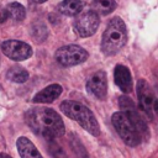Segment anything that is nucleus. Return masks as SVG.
I'll use <instances>...</instances> for the list:
<instances>
[{
    "label": "nucleus",
    "instance_id": "f257e3e1",
    "mask_svg": "<svg viewBox=\"0 0 158 158\" xmlns=\"http://www.w3.org/2000/svg\"><path fill=\"white\" fill-rule=\"evenodd\" d=\"M25 120L31 130L48 139L64 135V123L60 116L49 107H33L25 115Z\"/></svg>",
    "mask_w": 158,
    "mask_h": 158
},
{
    "label": "nucleus",
    "instance_id": "f03ea898",
    "mask_svg": "<svg viewBox=\"0 0 158 158\" xmlns=\"http://www.w3.org/2000/svg\"><path fill=\"white\" fill-rule=\"evenodd\" d=\"M60 111L68 116L69 118L79 122V125L91 133L93 136H99L100 135V127L99 123L94 116V114L83 104L73 100H65L60 104Z\"/></svg>",
    "mask_w": 158,
    "mask_h": 158
},
{
    "label": "nucleus",
    "instance_id": "7ed1b4c3",
    "mask_svg": "<svg viewBox=\"0 0 158 158\" xmlns=\"http://www.w3.org/2000/svg\"><path fill=\"white\" fill-rule=\"evenodd\" d=\"M127 41V30L120 17H114L106 26L101 40V51L106 56L116 54Z\"/></svg>",
    "mask_w": 158,
    "mask_h": 158
},
{
    "label": "nucleus",
    "instance_id": "20e7f679",
    "mask_svg": "<svg viewBox=\"0 0 158 158\" xmlns=\"http://www.w3.org/2000/svg\"><path fill=\"white\" fill-rule=\"evenodd\" d=\"M111 121H112V125L116 132L118 133V136L123 139V142L127 146L136 147L142 142L139 133L137 132V130L135 128V126L132 125V122L130 121V118L126 116L125 112L122 111L115 112L111 117Z\"/></svg>",
    "mask_w": 158,
    "mask_h": 158
},
{
    "label": "nucleus",
    "instance_id": "39448f33",
    "mask_svg": "<svg viewBox=\"0 0 158 158\" xmlns=\"http://www.w3.org/2000/svg\"><path fill=\"white\" fill-rule=\"evenodd\" d=\"M89 54L85 49L75 44L63 46L56 52V59L63 67H72L80 64L86 60Z\"/></svg>",
    "mask_w": 158,
    "mask_h": 158
},
{
    "label": "nucleus",
    "instance_id": "423d86ee",
    "mask_svg": "<svg viewBox=\"0 0 158 158\" xmlns=\"http://www.w3.org/2000/svg\"><path fill=\"white\" fill-rule=\"evenodd\" d=\"M118 105H120L122 112H125L126 116L130 118V121L132 122V125L135 126V128L137 130V132L139 133L141 138L146 139L148 137L149 131H148L147 123L144 122V120L142 118V116L136 110L133 101L130 98H127V96H120L118 98Z\"/></svg>",
    "mask_w": 158,
    "mask_h": 158
},
{
    "label": "nucleus",
    "instance_id": "0eeeda50",
    "mask_svg": "<svg viewBox=\"0 0 158 158\" xmlns=\"http://www.w3.org/2000/svg\"><path fill=\"white\" fill-rule=\"evenodd\" d=\"M100 25L99 15L94 11H86L80 14L74 21V30L80 37H89L93 36Z\"/></svg>",
    "mask_w": 158,
    "mask_h": 158
},
{
    "label": "nucleus",
    "instance_id": "6e6552de",
    "mask_svg": "<svg viewBox=\"0 0 158 158\" xmlns=\"http://www.w3.org/2000/svg\"><path fill=\"white\" fill-rule=\"evenodd\" d=\"M1 51L6 57H9L10 59L17 60V62L25 60L32 56L31 46L25 42L16 41V40L4 41L1 43Z\"/></svg>",
    "mask_w": 158,
    "mask_h": 158
},
{
    "label": "nucleus",
    "instance_id": "1a4fd4ad",
    "mask_svg": "<svg viewBox=\"0 0 158 158\" xmlns=\"http://www.w3.org/2000/svg\"><path fill=\"white\" fill-rule=\"evenodd\" d=\"M137 96H138V102H139L141 110L144 114H147L149 117H152L153 111H154L156 99H154V94H153L152 88L143 79H139L137 83Z\"/></svg>",
    "mask_w": 158,
    "mask_h": 158
},
{
    "label": "nucleus",
    "instance_id": "9d476101",
    "mask_svg": "<svg viewBox=\"0 0 158 158\" xmlns=\"http://www.w3.org/2000/svg\"><path fill=\"white\" fill-rule=\"evenodd\" d=\"M86 89L95 98H98L100 100L105 99L106 94H107V80H106L105 72L99 70L95 74H93L89 78V80L86 81Z\"/></svg>",
    "mask_w": 158,
    "mask_h": 158
},
{
    "label": "nucleus",
    "instance_id": "9b49d317",
    "mask_svg": "<svg viewBox=\"0 0 158 158\" xmlns=\"http://www.w3.org/2000/svg\"><path fill=\"white\" fill-rule=\"evenodd\" d=\"M114 78H115L116 85L121 89V91L130 93L132 90V77L127 67L122 64L116 65L114 72Z\"/></svg>",
    "mask_w": 158,
    "mask_h": 158
},
{
    "label": "nucleus",
    "instance_id": "f8f14e48",
    "mask_svg": "<svg viewBox=\"0 0 158 158\" xmlns=\"http://www.w3.org/2000/svg\"><path fill=\"white\" fill-rule=\"evenodd\" d=\"M62 91H63V89L59 84H51V85L46 86L44 89H42L40 93H37L33 98V101L35 102H42V104L52 102L57 98H59Z\"/></svg>",
    "mask_w": 158,
    "mask_h": 158
},
{
    "label": "nucleus",
    "instance_id": "ddd939ff",
    "mask_svg": "<svg viewBox=\"0 0 158 158\" xmlns=\"http://www.w3.org/2000/svg\"><path fill=\"white\" fill-rule=\"evenodd\" d=\"M16 146L21 158H43L36 146L26 137H20L16 142Z\"/></svg>",
    "mask_w": 158,
    "mask_h": 158
},
{
    "label": "nucleus",
    "instance_id": "4468645a",
    "mask_svg": "<svg viewBox=\"0 0 158 158\" xmlns=\"http://www.w3.org/2000/svg\"><path fill=\"white\" fill-rule=\"evenodd\" d=\"M84 7V2L80 0H63L58 5L59 12L67 16H75L81 12Z\"/></svg>",
    "mask_w": 158,
    "mask_h": 158
},
{
    "label": "nucleus",
    "instance_id": "2eb2a0df",
    "mask_svg": "<svg viewBox=\"0 0 158 158\" xmlns=\"http://www.w3.org/2000/svg\"><path fill=\"white\" fill-rule=\"evenodd\" d=\"M115 7V0H93L91 2V11H94L96 15H107L112 12Z\"/></svg>",
    "mask_w": 158,
    "mask_h": 158
},
{
    "label": "nucleus",
    "instance_id": "dca6fc26",
    "mask_svg": "<svg viewBox=\"0 0 158 158\" xmlns=\"http://www.w3.org/2000/svg\"><path fill=\"white\" fill-rule=\"evenodd\" d=\"M7 78L15 83H25L28 79V72L20 67H12L7 70Z\"/></svg>",
    "mask_w": 158,
    "mask_h": 158
},
{
    "label": "nucleus",
    "instance_id": "f3484780",
    "mask_svg": "<svg viewBox=\"0 0 158 158\" xmlns=\"http://www.w3.org/2000/svg\"><path fill=\"white\" fill-rule=\"evenodd\" d=\"M6 11L9 14L10 17H12L14 20L16 21H22L26 16V11H25V7L19 4V2H11L7 5L6 7Z\"/></svg>",
    "mask_w": 158,
    "mask_h": 158
},
{
    "label": "nucleus",
    "instance_id": "a211bd4d",
    "mask_svg": "<svg viewBox=\"0 0 158 158\" xmlns=\"http://www.w3.org/2000/svg\"><path fill=\"white\" fill-rule=\"evenodd\" d=\"M31 33H32V37L36 42H43L46 38H47V35H48V31H47V27L41 23V22H37L32 26L31 28Z\"/></svg>",
    "mask_w": 158,
    "mask_h": 158
},
{
    "label": "nucleus",
    "instance_id": "6ab92c4d",
    "mask_svg": "<svg viewBox=\"0 0 158 158\" xmlns=\"http://www.w3.org/2000/svg\"><path fill=\"white\" fill-rule=\"evenodd\" d=\"M54 143H56V142H52V143H51V152H52V156H53L54 158H67V157H65V153H63L62 148L58 147V146L54 144Z\"/></svg>",
    "mask_w": 158,
    "mask_h": 158
},
{
    "label": "nucleus",
    "instance_id": "aec40b11",
    "mask_svg": "<svg viewBox=\"0 0 158 158\" xmlns=\"http://www.w3.org/2000/svg\"><path fill=\"white\" fill-rule=\"evenodd\" d=\"M7 17H9L7 11H6L5 9H0V23L4 22L5 20H7Z\"/></svg>",
    "mask_w": 158,
    "mask_h": 158
},
{
    "label": "nucleus",
    "instance_id": "412c9836",
    "mask_svg": "<svg viewBox=\"0 0 158 158\" xmlns=\"http://www.w3.org/2000/svg\"><path fill=\"white\" fill-rule=\"evenodd\" d=\"M154 112L158 115V99H157L156 102H154Z\"/></svg>",
    "mask_w": 158,
    "mask_h": 158
},
{
    "label": "nucleus",
    "instance_id": "4be33fe9",
    "mask_svg": "<svg viewBox=\"0 0 158 158\" xmlns=\"http://www.w3.org/2000/svg\"><path fill=\"white\" fill-rule=\"evenodd\" d=\"M0 158H12V157L6 154V153H0Z\"/></svg>",
    "mask_w": 158,
    "mask_h": 158
},
{
    "label": "nucleus",
    "instance_id": "5701e85b",
    "mask_svg": "<svg viewBox=\"0 0 158 158\" xmlns=\"http://www.w3.org/2000/svg\"><path fill=\"white\" fill-rule=\"evenodd\" d=\"M32 2H35V4H42V2H44V1H47V0H31Z\"/></svg>",
    "mask_w": 158,
    "mask_h": 158
}]
</instances>
